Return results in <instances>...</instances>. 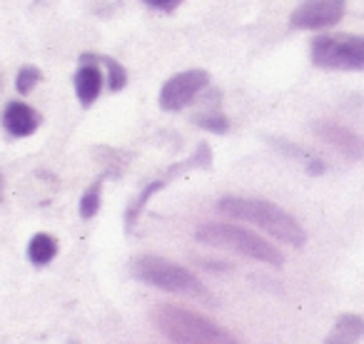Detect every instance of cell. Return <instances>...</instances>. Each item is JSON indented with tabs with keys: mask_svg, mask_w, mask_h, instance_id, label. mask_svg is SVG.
<instances>
[{
	"mask_svg": "<svg viewBox=\"0 0 364 344\" xmlns=\"http://www.w3.org/2000/svg\"><path fill=\"white\" fill-rule=\"evenodd\" d=\"M220 213L230 215L242 222L257 225L267 235L277 237L279 242L289 244V247H302L307 242V232L304 227L279 205L267 203V200H252V198H223L218 203Z\"/></svg>",
	"mask_w": 364,
	"mask_h": 344,
	"instance_id": "6da1fadb",
	"label": "cell"
},
{
	"mask_svg": "<svg viewBox=\"0 0 364 344\" xmlns=\"http://www.w3.org/2000/svg\"><path fill=\"white\" fill-rule=\"evenodd\" d=\"M152 322L172 344H240L228 329L215 324L213 319L175 304L152 307Z\"/></svg>",
	"mask_w": 364,
	"mask_h": 344,
	"instance_id": "7a4b0ae2",
	"label": "cell"
},
{
	"mask_svg": "<svg viewBox=\"0 0 364 344\" xmlns=\"http://www.w3.org/2000/svg\"><path fill=\"white\" fill-rule=\"evenodd\" d=\"M130 272L135 279L150 284V287L165 289V292L185 294V297H198L205 302H213L208 287L193 274L188 267L175 264L165 257H155V254H142L130 262Z\"/></svg>",
	"mask_w": 364,
	"mask_h": 344,
	"instance_id": "3957f363",
	"label": "cell"
},
{
	"mask_svg": "<svg viewBox=\"0 0 364 344\" xmlns=\"http://www.w3.org/2000/svg\"><path fill=\"white\" fill-rule=\"evenodd\" d=\"M195 240L208 247H218V249H230V252H237L242 257L257 259V262L272 264V267H282L284 257L272 242H267L259 235L250 232L245 227L237 225H220V222H210L198 227Z\"/></svg>",
	"mask_w": 364,
	"mask_h": 344,
	"instance_id": "277c9868",
	"label": "cell"
},
{
	"mask_svg": "<svg viewBox=\"0 0 364 344\" xmlns=\"http://www.w3.org/2000/svg\"><path fill=\"white\" fill-rule=\"evenodd\" d=\"M312 63L322 70L362 72L364 70V36H317L309 48Z\"/></svg>",
	"mask_w": 364,
	"mask_h": 344,
	"instance_id": "5b68a950",
	"label": "cell"
},
{
	"mask_svg": "<svg viewBox=\"0 0 364 344\" xmlns=\"http://www.w3.org/2000/svg\"><path fill=\"white\" fill-rule=\"evenodd\" d=\"M210 85L208 70H185L172 75L160 90V107L165 112H177L188 107L205 87Z\"/></svg>",
	"mask_w": 364,
	"mask_h": 344,
	"instance_id": "8992f818",
	"label": "cell"
},
{
	"mask_svg": "<svg viewBox=\"0 0 364 344\" xmlns=\"http://www.w3.org/2000/svg\"><path fill=\"white\" fill-rule=\"evenodd\" d=\"M347 0H302L289 16V26L297 31H322L342 21Z\"/></svg>",
	"mask_w": 364,
	"mask_h": 344,
	"instance_id": "52a82bcc",
	"label": "cell"
},
{
	"mask_svg": "<svg viewBox=\"0 0 364 344\" xmlns=\"http://www.w3.org/2000/svg\"><path fill=\"white\" fill-rule=\"evenodd\" d=\"M314 135L322 137L324 142H329L332 147H337L342 155L352 157V160H362L364 157V140L354 130L344 125H337L332 120H319L314 122Z\"/></svg>",
	"mask_w": 364,
	"mask_h": 344,
	"instance_id": "ba28073f",
	"label": "cell"
},
{
	"mask_svg": "<svg viewBox=\"0 0 364 344\" xmlns=\"http://www.w3.org/2000/svg\"><path fill=\"white\" fill-rule=\"evenodd\" d=\"M82 65L77 68L75 77H73V85H75V95L80 100L82 107H90L92 102L100 97L102 90V70H100V60L92 53H85L80 58Z\"/></svg>",
	"mask_w": 364,
	"mask_h": 344,
	"instance_id": "9c48e42d",
	"label": "cell"
},
{
	"mask_svg": "<svg viewBox=\"0 0 364 344\" xmlns=\"http://www.w3.org/2000/svg\"><path fill=\"white\" fill-rule=\"evenodd\" d=\"M3 127L13 137H31L41 127V112L26 102H8L3 110Z\"/></svg>",
	"mask_w": 364,
	"mask_h": 344,
	"instance_id": "30bf717a",
	"label": "cell"
},
{
	"mask_svg": "<svg viewBox=\"0 0 364 344\" xmlns=\"http://www.w3.org/2000/svg\"><path fill=\"white\" fill-rule=\"evenodd\" d=\"M364 334V319L357 314H339L332 332L327 334L324 344H357Z\"/></svg>",
	"mask_w": 364,
	"mask_h": 344,
	"instance_id": "8fae6325",
	"label": "cell"
},
{
	"mask_svg": "<svg viewBox=\"0 0 364 344\" xmlns=\"http://www.w3.org/2000/svg\"><path fill=\"white\" fill-rule=\"evenodd\" d=\"M58 254V242L53 235H46V232H38L36 237L31 240L28 244V259H31L36 267H46L55 259Z\"/></svg>",
	"mask_w": 364,
	"mask_h": 344,
	"instance_id": "7c38bea8",
	"label": "cell"
},
{
	"mask_svg": "<svg viewBox=\"0 0 364 344\" xmlns=\"http://www.w3.org/2000/svg\"><path fill=\"white\" fill-rule=\"evenodd\" d=\"M102 180L100 178L97 183H92L90 188L85 190V195L80 198V217L82 220H92L100 210V200H102Z\"/></svg>",
	"mask_w": 364,
	"mask_h": 344,
	"instance_id": "4fadbf2b",
	"label": "cell"
},
{
	"mask_svg": "<svg viewBox=\"0 0 364 344\" xmlns=\"http://www.w3.org/2000/svg\"><path fill=\"white\" fill-rule=\"evenodd\" d=\"M97 60L107 68V87H110V92H120L127 85V70L117 60H112V58L97 55Z\"/></svg>",
	"mask_w": 364,
	"mask_h": 344,
	"instance_id": "5bb4252c",
	"label": "cell"
},
{
	"mask_svg": "<svg viewBox=\"0 0 364 344\" xmlns=\"http://www.w3.org/2000/svg\"><path fill=\"white\" fill-rule=\"evenodd\" d=\"M193 122H195L198 127H203V130L215 132V135H225V132L230 130V120L223 115V112H218V110L203 112V115L193 117Z\"/></svg>",
	"mask_w": 364,
	"mask_h": 344,
	"instance_id": "9a60e30c",
	"label": "cell"
},
{
	"mask_svg": "<svg viewBox=\"0 0 364 344\" xmlns=\"http://www.w3.org/2000/svg\"><path fill=\"white\" fill-rule=\"evenodd\" d=\"M41 80H43V72L38 70V68H33V65H26V68H21V70H18L16 87H18V92H21V95H28V92H31Z\"/></svg>",
	"mask_w": 364,
	"mask_h": 344,
	"instance_id": "2e32d148",
	"label": "cell"
},
{
	"mask_svg": "<svg viewBox=\"0 0 364 344\" xmlns=\"http://www.w3.org/2000/svg\"><path fill=\"white\" fill-rule=\"evenodd\" d=\"M145 6H150V8H155V11H165V13H170V11H175L177 6H180L182 0H142Z\"/></svg>",
	"mask_w": 364,
	"mask_h": 344,
	"instance_id": "e0dca14e",
	"label": "cell"
},
{
	"mask_svg": "<svg viewBox=\"0 0 364 344\" xmlns=\"http://www.w3.org/2000/svg\"><path fill=\"white\" fill-rule=\"evenodd\" d=\"M3 188H6V180H3V172H0V200H3Z\"/></svg>",
	"mask_w": 364,
	"mask_h": 344,
	"instance_id": "ac0fdd59",
	"label": "cell"
},
{
	"mask_svg": "<svg viewBox=\"0 0 364 344\" xmlns=\"http://www.w3.org/2000/svg\"><path fill=\"white\" fill-rule=\"evenodd\" d=\"M68 344H77V342H68Z\"/></svg>",
	"mask_w": 364,
	"mask_h": 344,
	"instance_id": "d6986e66",
	"label": "cell"
},
{
	"mask_svg": "<svg viewBox=\"0 0 364 344\" xmlns=\"http://www.w3.org/2000/svg\"><path fill=\"white\" fill-rule=\"evenodd\" d=\"M0 85H3V80H0Z\"/></svg>",
	"mask_w": 364,
	"mask_h": 344,
	"instance_id": "ffe728a7",
	"label": "cell"
}]
</instances>
